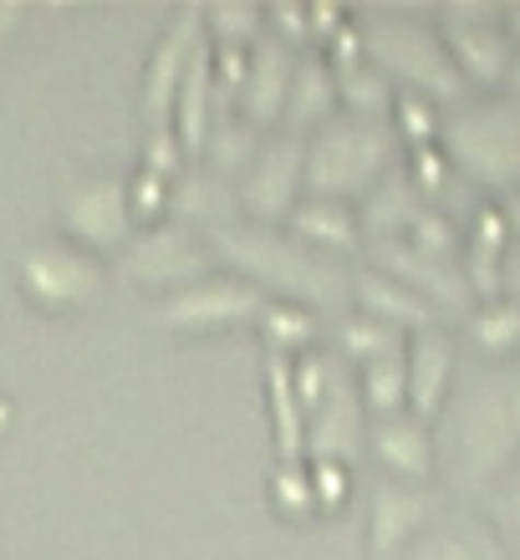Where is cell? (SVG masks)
<instances>
[{
  "label": "cell",
  "mask_w": 520,
  "mask_h": 560,
  "mask_svg": "<svg viewBox=\"0 0 520 560\" xmlns=\"http://www.w3.org/2000/svg\"><path fill=\"white\" fill-rule=\"evenodd\" d=\"M205 240L215 250V266H230L235 276L261 285L270 301H291V306H307V311L353 306V270L337 255L297 240L286 224L235 220Z\"/></svg>",
  "instance_id": "cell-1"
},
{
  "label": "cell",
  "mask_w": 520,
  "mask_h": 560,
  "mask_svg": "<svg viewBox=\"0 0 520 560\" xmlns=\"http://www.w3.org/2000/svg\"><path fill=\"white\" fill-rule=\"evenodd\" d=\"M520 454V362L464 377L444 413V469L464 489H490Z\"/></svg>",
  "instance_id": "cell-2"
},
{
  "label": "cell",
  "mask_w": 520,
  "mask_h": 560,
  "mask_svg": "<svg viewBox=\"0 0 520 560\" xmlns=\"http://www.w3.org/2000/svg\"><path fill=\"white\" fill-rule=\"evenodd\" d=\"M403 138L393 133V118H362L337 107L307 133L301 148V189L312 199H362V194L398 168Z\"/></svg>",
  "instance_id": "cell-3"
},
{
  "label": "cell",
  "mask_w": 520,
  "mask_h": 560,
  "mask_svg": "<svg viewBox=\"0 0 520 560\" xmlns=\"http://www.w3.org/2000/svg\"><path fill=\"white\" fill-rule=\"evenodd\" d=\"M291 383L301 402V454H312V464L327 458V464L353 469L357 448L368 439V408L357 393L353 362L316 341L291 357Z\"/></svg>",
  "instance_id": "cell-4"
},
{
  "label": "cell",
  "mask_w": 520,
  "mask_h": 560,
  "mask_svg": "<svg viewBox=\"0 0 520 560\" xmlns=\"http://www.w3.org/2000/svg\"><path fill=\"white\" fill-rule=\"evenodd\" d=\"M357 46L378 72L393 82V92H418L429 103H460L464 97V77L449 57L444 36L429 15L414 11H362L353 21Z\"/></svg>",
  "instance_id": "cell-5"
},
{
  "label": "cell",
  "mask_w": 520,
  "mask_h": 560,
  "mask_svg": "<svg viewBox=\"0 0 520 560\" xmlns=\"http://www.w3.org/2000/svg\"><path fill=\"white\" fill-rule=\"evenodd\" d=\"M439 153L470 184L520 194V97L516 92H464L439 118Z\"/></svg>",
  "instance_id": "cell-6"
},
{
  "label": "cell",
  "mask_w": 520,
  "mask_h": 560,
  "mask_svg": "<svg viewBox=\"0 0 520 560\" xmlns=\"http://www.w3.org/2000/svg\"><path fill=\"white\" fill-rule=\"evenodd\" d=\"M15 276H21V291H26L36 306L72 311V306H88V301L103 295L107 260L67 235H46V240H36V245H26Z\"/></svg>",
  "instance_id": "cell-7"
},
{
  "label": "cell",
  "mask_w": 520,
  "mask_h": 560,
  "mask_svg": "<svg viewBox=\"0 0 520 560\" xmlns=\"http://www.w3.org/2000/svg\"><path fill=\"white\" fill-rule=\"evenodd\" d=\"M215 270V250L194 224L178 220H153L118 245V276L138 280V285H189V280Z\"/></svg>",
  "instance_id": "cell-8"
},
{
  "label": "cell",
  "mask_w": 520,
  "mask_h": 560,
  "mask_svg": "<svg viewBox=\"0 0 520 560\" xmlns=\"http://www.w3.org/2000/svg\"><path fill=\"white\" fill-rule=\"evenodd\" d=\"M266 301L270 295L261 285H251L245 276H235V270H209V276L159 295L153 316L174 326V331H220V326L235 322H255Z\"/></svg>",
  "instance_id": "cell-9"
},
{
  "label": "cell",
  "mask_w": 520,
  "mask_h": 560,
  "mask_svg": "<svg viewBox=\"0 0 520 560\" xmlns=\"http://www.w3.org/2000/svg\"><path fill=\"white\" fill-rule=\"evenodd\" d=\"M57 235L88 245V250H113L134 235V209L118 174H77L57 194Z\"/></svg>",
  "instance_id": "cell-10"
},
{
  "label": "cell",
  "mask_w": 520,
  "mask_h": 560,
  "mask_svg": "<svg viewBox=\"0 0 520 560\" xmlns=\"http://www.w3.org/2000/svg\"><path fill=\"white\" fill-rule=\"evenodd\" d=\"M301 148H307V133H297V128H270L261 138L251 168L235 178L240 220H261V224L286 220V209L301 199Z\"/></svg>",
  "instance_id": "cell-11"
},
{
  "label": "cell",
  "mask_w": 520,
  "mask_h": 560,
  "mask_svg": "<svg viewBox=\"0 0 520 560\" xmlns=\"http://www.w3.org/2000/svg\"><path fill=\"white\" fill-rule=\"evenodd\" d=\"M434 26L444 36L460 77H470L479 88H500L506 82L510 61H516V42H510L500 11H490V5H449V11H439Z\"/></svg>",
  "instance_id": "cell-12"
},
{
  "label": "cell",
  "mask_w": 520,
  "mask_h": 560,
  "mask_svg": "<svg viewBox=\"0 0 520 560\" xmlns=\"http://www.w3.org/2000/svg\"><path fill=\"white\" fill-rule=\"evenodd\" d=\"M199 42H205V11H199V5H178V11L169 15V26L159 31V42H153L149 67H143V88H138L143 128L169 122L178 77H184V67H189V57H194V46Z\"/></svg>",
  "instance_id": "cell-13"
},
{
  "label": "cell",
  "mask_w": 520,
  "mask_h": 560,
  "mask_svg": "<svg viewBox=\"0 0 520 560\" xmlns=\"http://www.w3.org/2000/svg\"><path fill=\"white\" fill-rule=\"evenodd\" d=\"M439 515V494L414 479H378L368 500V550L372 556H398L429 520Z\"/></svg>",
  "instance_id": "cell-14"
},
{
  "label": "cell",
  "mask_w": 520,
  "mask_h": 560,
  "mask_svg": "<svg viewBox=\"0 0 520 560\" xmlns=\"http://www.w3.org/2000/svg\"><path fill=\"white\" fill-rule=\"evenodd\" d=\"M291 72H297V57H291V36H270L261 31L251 42V61H245V88H240V103L235 113L251 118L255 128L281 122V107H286V92H291Z\"/></svg>",
  "instance_id": "cell-15"
},
{
  "label": "cell",
  "mask_w": 520,
  "mask_h": 560,
  "mask_svg": "<svg viewBox=\"0 0 520 560\" xmlns=\"http://www.w3.org/2000/svg\"><path fill=\"white\" fill-rule=\"evenodd\" d=\"M169 220L194 224L199 235H215L224 224L240 220V194L224 174H215L209 163L189 159L169 178Z\"/></svg>",
  "instance_id": "cell-16"
},
{
  "label": "cell",
  "mask_w": 520,
  "mask_h": 560,
  "mask_svg": "<svg viewBox=\"0 0 520 560\" xmlns=\"http://www.w3.org/2000/svg\"><path fill=\"white\" fill-rule=\"evenodd\" d=\"M403 368H408V413L429 423L454 387V337L444 326L414 331L403 341Z\"/></svg>",
  "instance_id": "cell-17"
},
{
  "label": "cell",
  "mask_w": 520,
  "mask_h": 560,
  "mask_svg": "<svg viewBox=\"0 0 520 560\" xmlns=\"http://www.w3.org/2000/svg\"><path fill=\"white\" fill-rule=\"evenodd\" d=\"M398 560H510L506 540L479 515H434L398 550Z\"/></svg>",
  "instance_id": "cell-18"
},
{
  "label": "cell",
  "mask_w": 520,
  "mask_h": 560,
  "mask_svg": "<svg viewBox=\"0 0 520 560\" xmlns=\"http://www.w3.org/2000/svg\"><path fill=\"white\" fill-rule=\"evenodd\" d=\"M368 443H372V454H378V464H383L393 479L429 485L434 464H439V443H434L429 423H424V418H414L408 408L378 418V423L368 428Z\"/></svg>",
  "instance_id": "cell-19"
},
{
  "label": "cell",
  "mask_w": 520,
  "mask_h": 560,
  "mask_svg": "<svg viewBox=\"0 0 520 560\" xmlns=\"http://www.w3.org/2000/svg\"><path fill=\"white\" fill-rule=\"evenodd\" d=\"M353 301L362 306V316L372 322L393 326V331H424V326H439V311L414 291V285H403L398 276H388V270L368 266V270H353Z\"/></svg>",
  "instance_id": "cell-20"
},
{
  "label": "cell",
  "mask_w": 520,
  "mask_h": 560,
  "mask_svg": "<svg viewBox=\"0 0 520 560\" xmlns=\"http://www.w3.org/2000/svg\"><path fill=\"white\" fill-rule=\"evenodd\" d=\"M286 230L307 245L327 255H343V250H357L362 245V224H357V209L343 205V199H312V194H301L297 205L286 209Z\"/></svg>",
  "instance_id": "cell-21"
},
{
  "label": "cell",
  "mask_w": 520,
  "mask_h": 560,
  "mask_svg": "<svg viewBox=\"0 0 520 560\" xmlns=\"http://www.w3.org/2000/svg\"><path fill=\"white\" fill-rule=\"evenodd\" d=\"M337 113V77H332V61L316 57V51H301L297 72H291V92H286L281 122L297 128V133H312L322 118Z\"/></svg>",
  "instance_id": "cell-22"
},
{
  "label": "cell",
  "mask_w": 520,
  "mask_h": 560,
  "mask_svg": "<svg viewBox=\"0 0 520 560\" xmlns=\"http://www.w3.org/2000/svg\"><path fill=\"white\" fill-rule=\"evenodd\" d=\"M266 402H270V428H276V458L297 464L301 458V402H297L291 357L286 352H266Z\"/></svg>",
  "instance_id": "cell-23"
},
{
  "label": "cell",
  "mask_w": 520,
  "mask_h": 560,
  "mask_svg": "<svg viewBox=\"0 0 520 560\" xmlns=\"http://www.w3.org/2000/svg\"><path fill=\"white\" fill-rule=\"evenodd\" d=\"M357 372V393H362V408H372V413H398V408H408V368H403V347L398 352H383L372 357V362H362Z\"/></svg>",
  "instance_id": "cell-24"
},
{
  "label": "cell",
  "mask_w": 520,
  "mask_h": 560,
  "mask_svg": "<svg viewBox=\"0 0 520 560\" xmlns=\"http://www.w3.org/2000/svg\"><path fill=\"white\" fill-rule=\"evenodd\" d=\"M470 341L479 352L506 357L520 347V295H490L470 306Z\"/></svg>",
  "instance_id": "cell-25"
},
{
  "label": "cell",
  "mask_w": 520,
  "mask_h": 560,
  "mask_svg": "<svg viewBox=\"0 0 520 560\" xmlns=\"http://www.w3.org/2000/svg\"><path fill=\"white\" fill-rule=\"evenodd\" d=\"M255 322H261L266 352L297 357V352H307V347H316V311H307V306H291V301H266Z\"/></svg>",
  "instance_id": "cell-26"
},
{
  "label": "cell",
  "mask_w": 520,
  "mask_h": 560,
  "mask_svg": "<svg viewBox=\"0 0 520 560\" xmlns=\"http://www.w3.org/2000/svg\"><path fill=\"white\" fill-rule=\"evenodd\" d=\"M398 347H403V331H393V326L353 311V316L337 322V347H332V352L347 357L353 368H362V362H372V357H383V352H398Z\"/></svg>",
  "instance_id": "cell-27"
},
{
  "label": "cell",
  "mask_w": 520,
  "mask_h": 560,
  "mask_svg": "<svg viewBox=\"0 0 520 560\" xmlns=\"http://www.w3.org/2000/svg\"><path fill=\"white\" fill-rule=\"evenodd\" d=\"M388 118L393 122V133L403 138V143H439V118H444V107L429 103V97H418V92H393V113Z\"/></svg>",
  "instance_id": "cell-28"
},
{
  "label": "cell",
  "mask_w": 520,
  "mask_h": 560,
  "mask_svg": "<svg viewBox=\"0 0 520 560\" xmlns=\"http://www.w3.org/2000/svg\"><path fill=\"white\" fill-rule=\"evenodd\" d=\"M270 494H276V504H281V510H291V515H307V510H316L307 458H297V464L276 458V469H270Z\"/></svg>",
  "instance_id": "cell-29"
},
{
  "label": "cell",
  "mask_w": 520,
  "mask_h": 560,
  "mask_svg": "<svg viewBox=\"0 0 520 560\" xmlns=\"http://www.w3.org/2000/svg\"><path fill=\"white\" fill-rule=\"evenodd\" d=\"M184 163H189V153L178 148L174 122H153V128H143V163H138V168H149V174H159V178H174Z\"/></svg>",
  "instance_id": "cell-30"
},
{
  "label": "cell",
  "mask_w": 520,
  "mask_h": 560,
  "mask_svg": "<svg viewBox=\"0 0 520 560\" xmlns=\"http://www.w3.org/2000/svg\"><path fill=\"white\" fill-rule=\"evenodd\" d=\"M123 189H128V209L134 214H164L169 209V178L149 174V168H134V174L123 178Z\"/></svg>",
  "instance_id": "cell-31"
},
{
  "label": "cell",
  "mask_w": 520,
  "mask_h": 560,
  "mask_svg": "<svg viewBox=\"0 0 520 560\" xmlns=\"http://www.w3.org/2000/svg\"><path fill=\"white\" fill-rule=\"evenodd\" d=\"M307 474H312V500L316 504H343L347 489H353V469L347 464H307Z\"/></svg>",
  "instance_id": "cell-32"
},
{
  "label": "cell",
  "mask_w": 520,
  "mask_h": 560,
  "mask_svg": "<svg viewBox=\"0 0 520 560\" xmlns=\"http://www.w3.org/2000/svg\"><path fill=\"white\" fill-rule=\"evenodd\" d=\"M495 515H500V525H506V530L520 535V479H510V485L495 494Z\"/></svg>",
  "instance_id": "cell-33"
},
{
  "label": "cell",
  "mask_w": 520,
  "mask_h": 560,
  "mask_svg": "<svg viewBox=\"0 0 520 560\" xmlns=\"http://www.w3.org/2000/svg\"><path fill=\"white\" fill-rule=\"evenodd\" d=\"M21 21V5H11V0H0V42H5V31Z\"/></svg>",
  "instance_id": "cell-34"
},
{
  "label": "cell",
  "mask_w": 520,
  "mask_h": 560,
  "mask_svg": "<svg viewBox=\"0 0 520 560\" xmlns=\"http://www.w3.org/2000/svg\"><path fill=\"white\" fill-rule=\"evenodd\" d=\"M500 21H506V31H510V42L520 46V11H500Z\"/></svg>",
  "instance_id": "cell-35"
}]
</instances>
